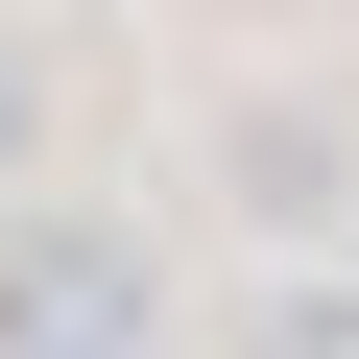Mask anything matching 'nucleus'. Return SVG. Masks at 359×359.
Here are the masks:
<instances>
[{"mask_svg": "<svg viewBox=\"0 0 359 359\" xmlns=\"http://www.w3.org/2000/svg\"><path fill=\"white\" fill-rule=\"evenodd\" d=\"M144 335H168V287L120 216H0V359H144Z\"/></svg>", "mask_w": 359, "mask_h": 359, "instance_id": "1", "label": "nucleus"}, {"mask_svg": "<svg viewBox=\"0 0 359 359\" xmlns=\"http://www.w3.org/2000/svg\"><path fill=\"white\" fill-rule=\"evenodd\" d=\"M216 192H240L264 240H335V216H359V120H335V96H240V120H216Z\"/></svg>", "mask_w": 359, "mask_h": 359, "instance_id": "2", "label": "nucleus"}, {"mask_svg": "<svg viewBox=\"0 0 359 359\" xmlns=\"http://www.w3.org/2000/svg\"><path fill=\"white\" fill-rule=\"evenodd\" d=\"M240 359H359V287H264V311H240Z\"/></svg>", "mask_w": 359, "mask_h": 359, "instance_id": "3", "label": "nucleus"}, {"mask_svg": "<svg viewBox=\"0 0 359 359\" xmlns=\"http://www.w3.org/2000/svg\"><path fill=\"white\" fill-rule=\"evenodd\" d=\"M25 144H48V48L0 25V192H25Z\"/></svg>", "mask_w": 359, "mask_h": 359, "instance_id": "4", "label": "nucleus"}]
</instances>
